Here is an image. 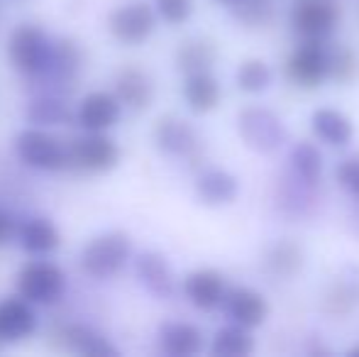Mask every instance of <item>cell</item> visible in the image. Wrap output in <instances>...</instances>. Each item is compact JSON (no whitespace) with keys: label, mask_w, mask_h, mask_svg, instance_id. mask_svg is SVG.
<instances>
[{"label":"cell","mask_w":359,"mask_h":357,"mask_svg":"<svg viewBox=\"0 0 359 357\" xmlns=\"http://www.w3.org/2000/svg\"><path fill=\"white\" fill-rule=\"evenodd\" d=\"M130 255H133L130 235L123 230H108L83 245L79 264L81 271L90 279H110L130 262Z\"/></svg>","instance_id":"cell-1"},{"label":"cell","mask_w":359,"mask_h":357,"mask_svg":"<svg viewBox=\"0 0 359 357\" xmlns=\"http://www.w3.org/2000/svg\"><path fill=\"white\" fill-rule=\"evenodd\" d=\"M52 39L37 25H20L8 37V62L25 76H39L52 59Z\"/></svg>","instance_id":"cell-2"},{"label":"cell","mask_w":359,"mask_h":357,"mask_svg":"<svg viewBox=\"0 0 359 357\" xmlns=\"http://www.w3.org/2000/svg\"><path fill=\"white\" fill-rule=\"evenodd\" d=\"M15 154L25 167L37 169V172H62L69 167V144L34 125L18 133Z\"/></svg>","instance_id":"cell-3"},{"label":"cell","mask_w":359,"mask_h":357,"mask_svg":"<svg viewBox=\"0 0 359 357\" xmlns=\"http://www.w3.org/2000/svg\"><path fill=\"white\" fill-rule=\"evenodd\" d=\"M18 294L34 306L57 304L67 291V274L49 260H32L18 271Z\"/></svg>","instance_id":"cell-4"},{"label":"cell","mask_w":359,"mask_h":357,"mask_svg":"<svg viewBox=\"0 0 359 357\" xmlns=\"http://www.w3.org/2000/svg\"><path fill=\"white\" fill-rule=\"evenodd\" d=\"M86 64V52L76 39L72 37H59L52 44V59H49L47 69L39 74V79L47 81V93L69 95L76 90L79 74Z\"/></svg>","instance_id":"cell-5"},{"label":"cell","mask_w":359,"mask_h":357,"mask_svg":"<svg viewBox=\"0 0 359 357\" xmlns=\"http://www.w3.org/2000/svg\"><path fill=\"white\" fill-rule=\"evenodd\" d=\"M156 27V15L149 3L144 0H133L120 8H115L108 15V29L120 44L128 47H137L147 42Z\"/></svg>","instance_id":"cell-6"},{"label":"cell","mask_w":359,"mask_h":357,"mask_svg":"<svg viewBox=\"0 0 359 357\" xmlns=\"http://www.w3.org/2000/svg\"><path fill=\"white\" fill-rule=\"evenodd\" d=\"M69 144V167L81 172L105 174L118 167L120 147L103 133H88L83 137H76Z\"/></svg>","instance_id":"cell-7"},{"label":"cell","mask_w":359,"mask_h":357,"mask_svg":"<svg viewBox=\"0 0 359 357\" xmlns=\"http://www.w3.org/2000/svg\"><path fill=\"white\" fill-rule=\"evenodd\" d=\"M237 130L247 147L257 152H274L286 140L284 123L266 108H245L237 118Z\"/></svg>","instance_id":"cell-8"},{"label":"cell","mask_w":359,"mask_h":357,"mask_svg":"<svg viewBox=\"0 0 359 357\" xmlns=\"http://www.w3.org/2000/svg\"><path fill=\"white\" fill-rule=\"evenodd\" d=\"M151 137L159 152L169 154V157H181L189 159L191 164L198 162L201 157V140L196 135V130L186 123L184 118L176 115H161L154 123Z\"/></svg>","instance_id":"cell-9"},{"label":"cell","mask_w":359,"mask_h":357,"mask_svg":"<svg viewBox=\"0 0 359 357\" xmlns=\"http://www.w3.org/2000/svg\"><path fill=\"white\" fill-rule=\"evenodd\" d=\"M340 22L337 0H293L291 25L306 39H323Z\"/></svg>","instance_id":"cell-10"},{"label":"cell","mask_w":359,"mask_h":357,"mask_svg":"<svg viewBox=\"0 0 359 357\" xmlns=\"http://www.w3.org/2000/svg\"><path fill=\"white\" fill-rule=\"evenodd\" d=\"M120 113H123V103L118 95L110 90H93L79 103L76 123L86 133H105L118 123Z\"/></svg>","instance_id":"cell-11"},{"label":"cell","mask_w":359,"mask_h":357,"mask_svg":"<svg viewBox=\"0 0 359 357\" xmlns=\"http://www.w3.org/2000/svg\"><path fill=\"white\" fill-rule=\"evenodd\" d=\"M327 74H330V59H327L325 49L318 47L316 42L298 47L286 62V76L291 79L296 86H303V88L320 86V81Z\"/></svg>","instance_id":"cell-12"},{"label":"cell","mask_w":359,"mask_h":357,"mask_svg":"<svg viewBox=\"0 0 359 357\" xmlns=\"http://www.w3.org/2000/svg\"><path fill=\"white\" fill-rule=\"evenodd\" d=\"M59 350H69V353H79L86 357H115L120 355V350L105 338L103 333H98L95 328L83 323H67L62 328L54 330Z\"/></svg>","instance_id":"cell-13"},{"label":"cell","mask_w":359,"mask_h":357,"mask_svg":"<svg viewBox=\"0 0 359 357\" xmlns=\"http://www.w3.org/2000/svg\"><path fill=\"white\" fill-rule=\"evenodd\" d=\"M27 299L0 301V343L25 340L37 330V314Z\"/></svg>","instance_id":"cell-14"},{"label":"cell","mask_w":359,"mask_h":357,"mask_svg":"<svg viewBox=\"0 0 359 357\" xmlns=\"http://www.w3.org/2000/svg\"><path fill=\"white\" fill-rule=\"evenodd\" d=\"M135 271H137L140 281L151 296H156V299H171L174 296V271H171L169 262L161 252H151V250L142 252L135 260Z\"/></svg>","instance_id":"cell-15"},{"label":"cell","mask_w":359,"mask_h":357,"mask_svg":"<svg viewBox=\"0 0 359 357\" xmlns=\"http://www.w3.org/2000/svg\"><path fill=\"white\" fill-rule=\"evenodd\" d=\"M184 294L196 309L210 311L225 301V279L215 269H196L186 276Z\"/></svg>","instance_id":"cell-16"},{"label":"cell","mask_w":359,"mask_h":357,"mask_svg":"<svg viewBox=\"0 0 359 357\" xmlns=\"http://www.w3.org/2000/svg\"><path fill=\"white\" fill-rule=\"evenodd\" d=\"M225 311L242 328H257L269 316V304L262 294L240 286V289H232L225 294Z\"/></svg>","instance_id":"cell-17"},{"label":"cell","mask_w":359,"mask_h":357,"mask_svg":"<svg viewBox=\"0 0 359 357\" xmlns=\"http://www.w3.org/2000/svg\"><path fill=\"white\" fill-rule=\"evenodd\" d=\"M115 95L120 103L133 110H147L154 98V83L147 76L144 69L125 67L115 74Z\"/></svg>","instance_id":"cell-18"},{"label":"cell","mask_w":359,"mask_h":357,"mask_svg":"<svg viewBox=\"0 0 359 357\" xmlns=\"http://www.w3.org/2000/svg\"><path fill=\"white\" fill-rule=\"evenodd\" d=\"M18 240L22 245L25 252L42 257V255H52L62 245V230L52 223L49 218H27L18 228Z\"/></svg>","instance_id":"cell-19"},{"label":"cell","mask_w":359,"mask_h":357,"mask_svg":"<svg viewBox=\"0 0 359 357\" xmlns=\"http://www.w3.org/2000/svg\"><path fill=\"white\" fill-rule=\"evenodd\" d=\"M25 118L34 128H57V125H69L74 120L72 108L67 105L64 95L42 93L32 98L25 108Z\"/></svg>","instance_id":"cell-20"},{"label":"cell","mask_w":359,"mask_h":357,"mask_svg":"<svg viewBox=\"0 0 359 357\" xmlns=\"http://www.w3.org/2000/svg\"><path fill=\"white\" fill-rule=\"evenodd\" d=\"M159 343L161 350L171 357H191L201 353L203 348V333L194 323H164L159 328Z\"/></svg>","instance_id":"cell-21"},{"label":"cell","mask_w":359,"mask_h":357,"mask_svg":"<svg viewBox=\"0 0 359 357\" xmlns=\"http://www.w3.org/2000/svg\"><path fill=\"white\" fill-rule=\"evenodd\" d=\"M311 125H313V133L325 144H332V147H345V144H350L352 135H355L350 118L332 108L316 110L311 118Z\"/></svg>","instance_id":"cell-22"},{"label":"cell","mask_w":359,"mask_h":357,"mask_svg":"<svg viewBox=\"0 0 359 357\" xmlns=\"http://www.w3.org/2000/svg\"><path fill=\"white\" fill-rule=\"evenodd\" d=\"M217 59V47L213 39L208 37H194L186 39L179 49H176V67L189 76V74L208 72Z\"/></svg>","instance_id":"cell-23"},{"label":"cell","mask_w":359,"mask_h":357,"mask_svg":"<svg viewBox=\"0 0 359 357\" xmlns=\"http://www.w3.org/2000/svg\"><path fill=\"white\" fill-rule=\"evenodd\" d=\"M196 194L205 206L232 203L237 196V179L222 169H208L196 181Z\"/></svg>","instance_id":"cell-24"},{"label":"cell","mask_w":359,"mask_h":357,"mask_svg":"<svg viewBox=\"0 0 359 357\" xmlns=\"http://www.w3.org/2000/svg\"><path fill=\"white\" fill-rule=\"evenodd\" d=\"M184 98L194 113H210L220 103V86L208 72L189 74L184 83Z\"/></svg>","instance_id":"cell-25"},{"label":"cell","mask_w":359,"mask_h":357,"mask_svg":"<svg viewBox=\"0 0 359 357\" xmlns=\"http://www.w3.org/2000/svg\"><path fill=\"white\" fill-rule=\"evenodd\" d=\"M247 328L242 325H227V328L217 330L213 338V355L220 357H245L255 350V343L252 338L245 333Z\"/></svg>","instance_id":"cell-26"},{"label":"cell","mask_w":359,"mask_h":357,"mask_svg":"<svg viewBox=\"0 0 359 357\" xmlns=\"http://www.w3.org/2000/svg\"><path fill=\"white\" fill-rule=\"evenodd\" d=\"M359 304V286L355 281H335L330 289L325 291L323 299V309L330 316H347Z\"/></svg>","instance_id":"cell-27"},{"label":"cell","mask_w":359,"mask_h":357,"mask_svg":"<svg viewBox=\"0 0 359 357\" xmlns=\"http://www.w3.org/2000/svg\"><path fill=\"white\" fill-rule=\"evenodd\" d=\"M291 167L303 184H316L323 169V157L311 142H298L291 149Z\"/></svg>","instance_id":"cell-28"},{"label":"cell","mask_w":359,"mask_h":357,"mask_svg":"<svg viewBox=\"0 0 359 357\" xmlns=\"http://www.w3.org/2000/svg\"><path fill=\"white\" fill-rule=\"evenodd\" d=\"M266 267L279 276H293L303 267V250L296 243H291V240L276 243L271 248L269 257H266Z\"/></svg>","instance_id":"cell-29"},{"label":"cell","mask_w":359,"mask_h":357,"mask_svg":"<svg viewBox=\"0 0 359 357\" xmlns=\"http://www.w3.org/2000/svg\"><path fill=\"white\" fill-rule=\"evenodd\" d=\"M232 15L247 27H264L274 20V3L271 0H235Z\"/></svg>","instance_id":"cell-30"},{"label":"cell","mask_w":359,"mask_h":357,"mask_svg":"<svg viewBox=\"0 0 359 357\" xmlns=\"http://www.w3.org/2000/svg\"><path fill=\"white\" fill-rule=\"evenodd\" d=\"M271 83V72L262 59H247L237 69V86L247 93H259Z\"/></svg>","instance_id":"cell-31"},{"label":"cell","mask_w":359,"mask_h":357,"mask_svg":"<svg viewBox=\"0 0 359 357\" xmlns=\"http://www.w3.org/2000/svg\"><path fill=\"white\" fill-rule=\"evenodd\" d=\"M327 59H330V76H335L337 81L350 83L359 76V57L350 47H335Z\"/></svg>","instance_id":"cell-32"},{"label":"cell","mask_w":359,"mask_h":357,"mask_svg":"<svg viewBox=\"0 0 359 357\" xmlns=\"http://www.w3.org/2000/svg\"><path fill=\"white\" fill-rule=\"evenodd\" d=\"M156 13L169 25H184L194 13V0H154Z\"/></svg>","instance_id":"cell-33"},{"label":"cell","mask_w":359,"mask_h":357,"mask_svg":"<svg viewBox=\"0 0 359 357\" xmlns=\"http://www.w3.org/2000/svg\"><path fill=\"white\" fill-rule=\"evenodd\" d=\"M335 177L355 198H359V154L357 157H347L345 162L337 167Z\"/></svg>","instance_id":"cell-34"},{"label":"cell","mask_w":359,"mask_h":357,"mask_svg":"<svg viewBox=\"0 0 359 357\" xmlns=\"http://www.w3.org/2000/svg\"><path fill=\"white\" fill-rule=\"evenodd\" d=\"M13 233H18V230H15L13 218H10L5 210H0V245L8 243V240L13 238Z\"/></svg>","instance_id":"cell-35"},{"label":"cell","mask_w":359,"mask_h":357,"mask_svg":"<svg viewBox=\"0 0 359 357\" xmlns=\"http://www.w3.org/2000/svg\"><path fill=\"white\" fill-rule=\"evenodd\" d=\"M347 355H350V357H359V345H355V348H352Z\"/></svg>","instance_id":"cell-36"},{"label":"cell","mask_w":359,"mask_h":357,"mask_svg":"<svg viewBox=\"0 0 359 357\" xmlns=\"http://www.w3.org/2000/svg\"><path fill=\"white\" fill-rule=\"evenodd\" d=\"M217 3H227V5H232L235 0H217Z\"/></svg>","instance_id":"cell-37"}]
</instances>
